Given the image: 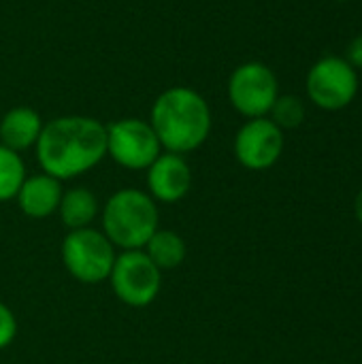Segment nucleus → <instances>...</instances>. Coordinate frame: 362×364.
<instances>
[{"label": "nucleus", "instance_id": "obj_11", "mask_svg": "<svg viewBox=\"0 0 362 364\" xmlns=\"http://www.w3.org/2000/svg\"><path fill=\"white\" fill-rule=\"evenodd\" d=\"M62 192H64L62 181L41 171V173L28 175L23 179V183L15 196V203L26 218L47 220L58 213Z\"/></svg>", "mask_w": 362, "mask_h": 364}, {"label": "nucleus", "instance_id": "obj_15", "mask_svg": "<svg viewBox=\"0 0 362 364\" xmlns=\"http://www.w3.org/2000/svg\"><path fill=\"white\" fill-rule=\"evenodd\" d=\"M26 177L28 171L21 154L0 145V203L15 200Z\"/></svg>", "mask_w": 362, "mask_h": 364}, {"label": "nucleus", "instance_id": "obj_10", "mask_svg": "<svg viewBox=\"0 0 362 364\" xmlns=\"http://www.w3.org/2000/svg\"><path fill=\"white\" fill-rule=\"evenodd\" d=\"M147 194L160 205L181 203L192 190V168L181 154L162 151L145 171Z\"/></svg>", "mask_w": 362, "mask_h": 364}, {"label": "nucleus", "instance_id": "obj_4", "mask_svg": "<svg viewBox=\"0 0 362 364\" xmlns=\"http://www.w3.org/2000/svg\"><path fill=\"white\" fill-rule=\"evenodd\" d=\"M117 250L100 228L87 226L68 230L60 245V258L66 273L85 286H98L109 279Z\"/></svg>", "mask_w": 362, "mask_h": 364}, {"label": "nucleus", "instance_id": "obj_9", "mask_svg": "<svg viewBox=\"0 0 362 364\" xmlns=\"http://www.w3.org/2000/svg\"><path fill=\"white\" fill-rule=\"evenodd\" d=\"M286 136L280 126H275L269 117L245 119V124L237 130L233 141V154L237 162L247 171H269L275 166L284 154Z\"/></svg>", "mask_w": 362, "mask_h": 364}, {"label": "nucleus", "instance_id": "obj_1", "mask_svg": "<svg viewBox=\"0 0 362 364\" xmlns=\"http://www.w3.org/2000/svg\"><path fill=\"white\" fill-rule=\"evenodd\" d=\"M43 173L64 181L77 179L107 158V126L87 115H60L45 122L34 145Z\"/></svg>", "mask_w": 362, "mask_h": 364}, {"label": "nucleus", "instance_id": "obj_18", "mask_svg": "<svg viewBox=\"0 0 362 364\" xmlns=\"http://www.w3.org/2000/svg\"><path fill=\"white\" fill-rule=\"evenodd\" d=\"M348 62H350V66L354 68V70H362V32L361 34H356L350 43H348V49H346V55H344Z\"/></svg>", "mask_w": 362, "mask_h": 364}, {"label": "nucleus", "instance_id": "obj_8", "mask_svg": "<svg viewBox=\"0 0 362 364\" xmlns=\"http://www.w3.org/2000/svg\"><path fill=\"white\" fill-rule=\"evenodd\" d=\"M162 145L147 119L122 117L107 124V156L126 171H147Z\"/></svg>", "mask_w": 362, "mask_h": 364}, {"label": "nucleus", "instance_id": "obj_5", "mask_svg": "<svg viewBox=\"0 0 362 364\" xmlns=\"http://www.w3.org/2000/svg\"><path fill=\"white\" fill-rule=\"evenodd\" d=\"M358 90V70H354L344 55H322L309 66L305 77L307 100L329 113L350 107Z\"/></svg>", "mask_w": 362, "mask_h": 364}, {"label": "nucleus", "instance_id": "obj_2", "mask_svg": "<svg viewBox=\"0 0 362 364\" xmlns=\"http://www.w3.org/2000/svg\"><path fill=\"white\" fill-rule=\"evenodd\" d=\"M162 145V151L192 154L203 147L213 128L211 107L205 96L188 85L164 90L151 105L147 119Z\"/></svg>", "mask_w": 362, "mask_h": 364}, {"label": "nucleus", "instance_id": "obj_14", "mask_svg": "<svg viewBox=\"0 0 362 364\" xmlns=\"http://www.w3.org/2000/svg\"><path fill=\"white\" fill-rule=\"evenodd\" d=\"M143 252L164 273V271L179 269L186 262V258H188V243H186V239L179 232H175L171 228H158L151 235V239L145 243Z\"/></svg>", "mask_w": 362, "mask_h": 364}, {"label": "nucleus", "instance_id": "obj_6", "mask_svg": "<svg viewBox=\"0 0 362 364\" xmlns=\"http://www.w3.org/2000/svg\"><path fill=\"white\" fill-rule=\"evenodd\" d=\"M107 282L119 303L132 309H145L160 296L162 271L143 250H128L117 252Z\"/></svg>", "mask_w": 362, "mask_h": 364}, {"label": "nucleus", "instance_id": "obj_16", "mask_svg": "<svg viewBox=\"0 0 362 364\" xmlns=\"http://www.w3.org/2000/svg\"><path fill=\"white\" fill-rule=\"evenodd\" d=\"M267 117L286 132V130L299 128L305 122L307 109H305V102H303L301 96H297V94H280Z\"/></svg>", "mask_w": 362, "mask_h": 364}, {"label": "nucleus", "instance_id": "obj_12", "mask_svg": "<svg viewBox=\"0 0 362 364\" xmlns=\"http://www.w3.org/2000/svg\"><path fill=\"white\" fill-rule=\"evenodd\" d=\"M43 117L32 107H13L0 119V145L21 154L32 149L43 132Z\"/></svg>", "mask_w": 362, "mask_h": 364}, {"label": "nucleus", "instance_id": "obj_20", "mask_svg": "<svg viewBox=\"0 0 362 364\" xmlns=\"http://www.w3.org/2000/svg\"><path fill=\"white\" fill-rule=\"evenodd\" d=\"M335 2H350V0H335Z\"/></svg>", "mask_w": 362, "mask_h": 364}, {"label": "nucleus", "instance_id": "obj_7", "mask_svg": "<svg viewBox=\"0 0 362 364\" xmlns=\"http://www.w3.org/2000/svg\"><path fill=\"white\" fill-rule=\"evenodd\" d=\"M226 94L233 109L245 119L267 117L280 96V81L269 64L250 60L230 73Z\"/></svg>", "mask_w": 362, "mask_h": 364}, {"label": "nucleus", "instance_id": "obj_19", "mask_svg": "<svg viewBox=\"0 0 362 364\" xmlns=\"http://www.w3.org/2000/svg\"><path fill=\"white\" fill-rule=\"evenodd\" d=\"M354 215H356V220L362 224V188L358 190L356 198H354Z\"/></svg>", "mask_w": 362, "mask_h": 364}, {"label": "nucleus", "instance_id": "obj_3", "mask_svg": "<svg viewBox=\"0 0 362 364\" xmlns=\"http://www.w3.org/2000/svg\"><path fill=\"white\" fill-rule=\"evenodd\" d=\"M158 228L160 209L145 190L122 188L100 207V230L117 252L143 250Z\"/></svg>", "mask_w": 362, "mask_h": 364}, {"label": "nucleus", "instance_id": "obj_13", "mask_svg": "<svg viewBox=\"0 0 362 364\" xmlns=\"http://www.w3.org/2000/svg\"><path fill=\"white\" fill-rule=\"evenodd\" d=\"M98 215H100V200L94 190L85 186H73L62 192L58 218L66 228V232L92 226Z\"/></svg>", "mask_w": 362, "mask_h": 364}, {"label": "nucleus", "instance_id": "obj_17", "mask_svg": "<svg viewBox=\"0 0 362 364\" xmlns=\"http://www.w3.org/2000/svg\"><path fill=\"white\" fill-rule=\"evenodd\" d=\"M17 333H19V324L13 309L0 301V352L6 350L17 339Z\"/></svg>", "mask_w": 362, "mask_h": 364}]
</instances>
